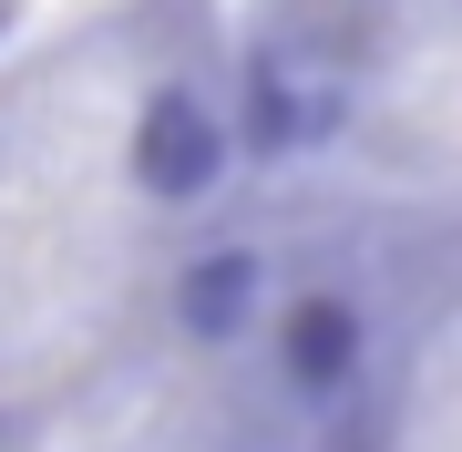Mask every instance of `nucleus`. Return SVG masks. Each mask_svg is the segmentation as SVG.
Listing matches in <instances>:
<instances>
[{"label":"nucleus","mask_w":462,"mask_h":452,"mask_svg":"<svg viewBox=\"0 0 462 452\" xmlns=\"http://www.w3.org/2000/svg\"><path fill=\"white\" fill-rule=\"evenodd\" d=\"M226 154H236L226 114H216L206 93H185V83H165L144 114H134V185H144L154 206H196V196H216Z\"/></svg>","instance_id":"nucleus-1"},{"label":"nucleus","mask_w":462,"mask_h":452,"mask_svg":"<svg viewBox=\"0 0 462 452\" xmlns=\"http://www.w3.org/2000/svg\"><path fill=\"white\" fill-rule=\"evenodd\" d=\"M360 350H370V318H360V299H339V288H309V299L278 318V381L298 391V401L349 391Z\"/></svg>","instance_id":"nucleus-2"},{"label":"nucleus","mask_w":462,"mask_h":452,"mask_svg":"<svg viewBox=\"0 0 462 452\" xmlns=\"http://www.w3.org/2000/svg\"><path fill=\"white\" fill-rule=\"evenodd\" d=\"M247 309H257V257H247V247H206L196 268L175 278V318H185L196 339H236Z\"/></svg>","instance_id":"nucleus-3"}]
</instances>
